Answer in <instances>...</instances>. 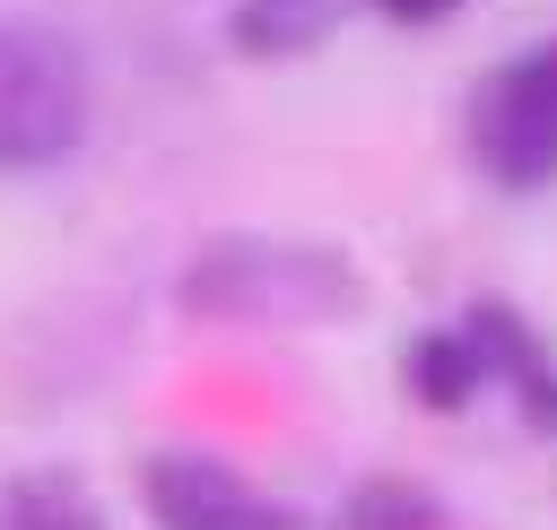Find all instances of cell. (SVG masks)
<instances>
[{
  "mask_svg": "<svg viewBox=\"0 0 557 530\" xmlns=\"http://www.w3.org/2000/svg\"><path fill=\"white\" fill-rule=\"evenodd\" d=\"M139 495L165 530H305L287 504H270L252 478H235L209 452H157L139 469Z\"/></svg>",
  "mask_w": 557,
  "mask_h": 530,
  "instance_id": "cell-3",
  "label": "cell"
},
{
  "mask_svg": "<svg viewBox=\"0 0 557 530\" xmlns=\"http://www.w3.org/2000/svg\"><path fill=\"white\" fill-rule=\"evenodd\" d=\"M400 374H409V400H418V408H461V400L487 382L470 330H418L409 356H400Z\"/></svg>",
  "mask_w": 557,
  "mask_h": 530,
  "instance_id": "cell-5",
  "label": "cell"
},
{
  "mask_svg": "<svg viewBox=\"0 0 557 530\" xmlns=\"http://www.w3.org/2000/svg\"><path fill=\"white\" fill-rule=\"evenodd\" d=\"M383 17H400V26H426V17H444V9H461V0H374Z\"/></svg>",
  "mask_w": 557,
  "mask_h": 530,
  "instance_id": "cell-8",
  "label": "cell"
},
{
  "mask_svg": "<svg viewBox=\"0 0 557 530\" xmlns=\"http://www.w3.org/2000/svg\"><path fill=\"white\" fill-rule=\"evenodd\" d=\"M470 156L505 191L557 182V35L513 52V61H496L470 87Z\"/></svg>",
  "mask_w": 557,
  "mask_h": 530,
  "instance_id": "cell-2",
  "label": "cell"
},
{
  "mask_svg": "<svg viewBox=\"0 0 557 530\" xmlns=\"http://www.w3.org/2000/svg\"><path fill=\"white\" fill-rule=\"evenodd\" d=\"M470 348H479V374L487 382H505L513 400H522V417L548 434L557 426V356L531 339V321L513 313V304H470Z\"/></svg>",
  "mask_w": 557,
  "mask_h": 530,
  "instance_id": "cell-4",
  "label": "cell"
},
{
  "mask_svg": "<svg viewBox=\"0 0 557 530\" xmlns=\"http://www.w3.org/2000/svg\"><path fill=\"white\" fill-rule=\"evenodd\" d=\"M87 130V70L52 26H0V174L70 156Z\"/></svg>",
  "mask_w": 557,
  "mask_h": 530,
  "instance_id": "cell-1",
  "label": "cell"
},
{
  "mask_svg": "<svg viewBox=\"0 0 557 530\" xmlns=\"http://www.w3.org/2000/svg\"><path fill=\"white\" fill-rule=\"evenodd\" d=\"M9 513H17L26 530H96V513H87V504H78L61 478H35V487H17V495H9Z\"/></svg>",
  "mask_w": 557,
  "mask_h": 530,
  "instance_id": "cell-7",
  "label": "cell"
},
{
  "mask_svg": "<svg viewBox=\"0 0 557 530\" xmlns=\"http://www.w3.org/2000/svg\"><path fill=\"white\" fill-rule=\"evenodd\" d=\"M339 9H348V0H244V9H235V43H244L252 61H278V52L322 43Z\"/></svg>",
  "mask_w": 557,
  "mask_h": 530,
  "instance_id": "cell-6",
  "label": "cell"
}]
</instances>
